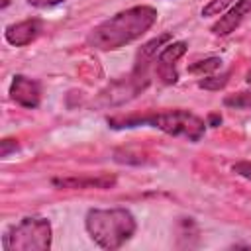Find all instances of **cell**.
<instances>
[{"mask_svg":"<svg viewBox=\"0 0 251 251\" xmlns=\"http://www.w3.org/2000/svg\"><path fill=\"white\" fill-rule=\"evenodd\" d=\"M157 10L147 4L127 8L98 24L88 33L86 43L96 51H116L149 31L157 22Z\"/></svg>","mask_w":251,"mask_h":251,"instance_id":"cell-1","label":"cell"},{"mask_svg":"<svg viewBox=\"0 0 251 251\" xmlns=\"http://www.w3.org/2000/svg\"><path fill=\"white\" fill-rule=\"evenodd\" d=\"M108 126L112 129H129L139 126H149L161 129L173 137H184L192 143L200 141L206 133V122L196 116L194 112L176 108V110H163V112H149V114H133V116H114L108 118Z\"/></svg>","mask_w":251,"mask_h":251,"instance_id":"cell-2","label":"cell"},{"mask_svg":"<svg viewBox=\"0 0 251 251\" xmlns=\"http://www.w3.org/2000/svg\"><path fill=\"white\" fill-rule=\"evenodd\" d=\"M84 227L102 249H120L135 233V218L126 208H92L84 216Z\"/></svg>","mask_w":251,"mask_h":251,"instance_id":"cell-3","label":"cell"},{"mask_svg":"<svg viewBox=\"0 0 251 251\" xmlns=\"http://www.w3.org/2000/svg\"><path fill=\"white\" fill-rule=\"evenodd\" d=\"M51 247V224L41 216H25L2 235L4 251H45Z\"/></svg>","mask_w":251,"mask_h":251,"instance_id":"cell-4","label":"cell"},{"mask_svg":"<svg viewBox=\"0 0 251 251\" xmlns=\"http://www.w3.org/2000/svg\"><path fill=\"white\" fill-rule=\"evenodd\" d=\"M186 53V41L167 43L155 57V73L163 84H175L178 80L176 61Z\"/></svg>","mask_w":251,"mask_h":251,"instance_id":"cell-5","label":"cell"},{"mask_svg":"<svg viewBox=\"0 0 251 251\" xmlns=\"http://www.w3.org/2000/svg\"><path fill=\"white\" fill-rule=\"evenodd\" d=\"M10 98L24 108H37L41 102V84L29 76L16 75L10 84Z\"/></svg>","mask_w":251,"mask_h":251,"instance_id":"cell-6","label":"cell"},{"mask_svg":"<svg viewBox=\"0 0 251 251\" xmlns=\"http://www.w3.org/2000/svg\"><path fill=\"white\" fill-rule=\"evenodd\" d=\"M249 14H251V0H235L226 10V14H222L220 20L216 24H212L210 31L218 37H226V35L233 33Z\"/></svg>","mask_w":251,"mask_h":251,"instance_id":"cell-7","label":"cell"},{"mask_svg":"<svg viewBox=\"0 0 251 251\" xmlns=\"http://www.w3.org/2000/svg\"><path fill=\"white\" fill-rule=\"evenodd\" d=\"M53 186L65 188V190H86V188H98L106 190L116 186V176L114 175H96V176H63V178H53Z\"/></svg>","mask_w":251,"mask_h":251,"instance_id":"cell-8","label":"cell"},{"mask_svg":"<svg viewBox=\"0 0 251 251\" xmlns=\"http://www.w3.org/2000/svg\"><path fill=\"white\" fill-rule=\"evenodd\" d=\"M41 31V20L37 18H29V20H24V22H18V24H10L4 31V37L10 45L14 47H24L27 43H31Z\"/></svg>","mask_w":251,"mask_h":251,"instance_id":"cell-9","label":"cell"},{"mask_svg":"<svg viewBox=\"0 0 251 251\" xmlns=\"http://www.w3.org/2000/svg\"><path fill=\"white\" fill-rule=\"evenodd\" d=\"M224 106L233 108V110H251V90L235 92L224 98Z\"/></svg>","mask_w":251,"mask_h":251,"instance_id":"cell-10","label":"cell"},{"mask_svg":"<svg viewBox=\"0 0 251 251\" xmlns=\"http://www.w3.org/2000/svg\"><path fill=\"white\" fill-rule=\"evenodd\" d=\"M222 67V59L220 57H208V59H204V61H196V63H192L190 67H188V71L190 73H196V75H212L214 71H218Z\"/></svg>","mask_w":251,"mask_h":251,"instance_id":"cell-11","label":"cell"},{"mask_svg":"<svg viewBox=\"0 0 251 251\" xmlns=\"http://www.w3.org/2000/svg\"><path fill=\"white\" fill-rule=\"evenodd\" d=\"M229 75H231V73H229V71H226V73H222V75L206 76V78L198 80V86H200V88H204V90H220V88H224V86L227 84Z\"/></svg>","mask_w":251,"mask_h":251,"instance_id":"cell-12","label":"cell"},{"mask_svg":"<svg viewBox=\"0 0 251 251\" xmlns=\"http://www.w3.org/2000/svg\"><path fill=\"white\" fill-rule=\"evenodd\" d=\"M235 0H210L204 8H202V16L210 18V16H220L224 10H227Z\"/></svg>","mask_w":251,"mask_h":251,"instance_id":"cell-13","label":"cell"},{"mask_svg":"<svg viewBox=\"0 0 251 251\" xmlns=\"http://www.w3.org/2000/svg\"><path fill=\"white\" fill-rule=\"evenodd\" d=\"M16 149H18V141H16V139L4 137V139L0 141V157H2V159L10 157V153H16Z\"/></svg>","mask_w":251,"mask_h":251,"instance_id":"cell-14","label":"cell"},{"mask_svg":"<svg viewBox=\"0 0 251 251\" xmlns=\"http://www.w3.org/2000/svg\"><path fill=\"white\" fill-rule=\"evenodd\" d=\"M231 171L247 180H251V163L249 161H239V163H233L231 165Z\"/></svg>","mask_w":251,"mask_h":251,"instance_id":"cell-15","label":"cell"},{"mask_svg":"<svg viewBox=\"0 0 251 251\" xmlns=\"http://www.w3.org/2000/svg\"><path fill=\"white\" fill-rule=\"evenodd\" d=\"M61 2H65V0H27V4L33 8H51V6H57Z\"/></svg>","mask_w":251,"mask_h":251,"instance_id":"cell-16","label":"cell"},{"mask_svg":"<svg viewBox=\"0 0 251 251\" xmlns=\"http://www.w3.org/2000/svg\"><path fill=\"white\" fill-rule=\"evenodd\" d=\"M210 127H216V126H220L222 124V116L218 114V112H212L210 116H208V122H206Z\"/></svg>","mask_w":251,"mask_h":251,"instance_id":"cell-17","label":"cell"},{"mask_svg":"<svg viewBox=\"0 0 251 251\" xmlns=\"http://www.w3.org/2000/svg\"><path fill=\"white\" fill-rule=\"evenodd\" d=\"M8 4H10V0H2V8H6Z\"/></svg>","mask_w":251,"mask_h":251,"instance_id":"cell-18","label":"cell"},{"mask_svg":"<svg viewBox=\"0 0 251 251\" xmlns=\"http://www.w3.org/2000/svg\"><path fill=\"white\" fill-rule=\"evenodd\" d=\"M245 80H247V82H249V84H251V71H249V73H247V78H245Z\"/></svg>","mask_w":251,"mask_h":251,"instance_id":"cell-19","label":"cell"}]
</instances>
